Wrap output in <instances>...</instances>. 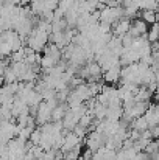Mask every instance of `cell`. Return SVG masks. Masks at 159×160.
<instances>
[{
    "label": "cell",
    "mask_w": 159,
    "mask_h": 160,
    "mask_svg": "<svg viewBox=\"0 0 159 160\" xmlns=\"http://www.w3.org/2000/svg\"><path fill=\"white\" fill-rule=\"evenodd\" d=\"M49 41H50V34L44 33V31H39L34 28V31L30 34V38L27 39V47L31 48L33 52L36 53H41L47 48L49 45Z\"/></svg>",
    "instance_id": "cell-1"
},
{
    "label": "cell",
    "mask_w": 159,
    "mask_h": 160,
    "mask_svg": "<svg viewBox=\"0 0 159 160\" xmlns=\"http://www.w3.org/2000/svg\"><path fill=\"white\" fill-rule=\"evenodd\" d=\"M148 25L140 19V17H137V19H134L133 22H131V28H130V34L134 38V39H139V38H148Z\"/></svg>",
    "instance_id": "cell-2"
},
{
    "label": "cell",
    "mask_w": 159,
    "mask_h": 160,
    "mask_svg": "<svg viewBox=\"0 0 159 160\" xmlns=\"http://www.w3.org/2000/svg\"><path fill=\"white\" fill-rule=\"evenodd\" d=\"M122 70H123L122 64H117V65L111 67L109 70H106L105 73H103V81H105L106 84H109V86L119 84L122 81Z\"/></svg>",
    "instance_id": "cell-3"
},
{
    "label": "cell",
    "mask_w": 159,
    "mask_h": 160,
    "mask_svg": "<svg viewBox=\"0 0 159 160\" xmlns=\"http://www.w3.org/2000/svg\"><path fill=\"white\" fill-rule=\"evenodd\" d=\"M131 22H133V20L128 19V17L120 19V20L112 27V36H115V38H123V36H126V34L130 33Z\"/></svg>",
    "instance_id": "cell-4"
},
{
    "label": "cell",
    "mask_w": 159,
    "mask_h": 160,
    "mask_svg": "<svg viewBox=\"0 0 159 160\" xmlns=\"http://www.w3.org/2000/svg\"><path fill=\"white\" fill-rule=\"evenodd\" d=\"M140 19L147 25H155V23H158V12L150 11V9H144V11H140Z\"/></svg>",
    "instance_id": "cell-5"
},
{
    "label": "cell",
    "mask_w": 159,
    "mask_h": 160,
    "mask_svg": "<svg viewBox=\"0 0 159 160\" xmlns=\"http://www.w3.org/2000/svg\"><path fill=\"white\" fill-rule=\"evenodd\" d=\"M30 9H31V12H33L34 16L41 17V16L44 14V11H45V2H44V0H33V2L30 3Z\"/></svg>",
    "instance_id": "cell-6"
},
{
    "label": "cell",
    "mask_w": 159,
    "mask_h": 160,
    "mask_svg": "<svg viewBox=\"0 0 159 160\" xmlns=\"http://www.w3.org/2000/svg\"><path fill=\"white\" fill-rule=\"evenodd\" d=\"M45 2V11H56L59 8V0H44Z\"/></svg>",
    "instance_id": "cell-7"
}]
</instances>
